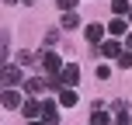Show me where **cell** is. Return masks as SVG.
<instances>
[{
	"instance_id": "e0dca14e",
	"label": "cell",
	"mask_w": 132,
	"mask_h": 125,
	"mask_svg": "<svg viewBox=\"0 0 132 125\" xmlns=\"http://www.w3.org/2000/svg\"><path fill=\"white\" fill-rule=\"evenodd\" d=\"M42 45H45V49H56V45H59V31H56V28L45 31V42H42Z\"/></svg>"
},
{
	"instance_id": "5bb4252c",
	"label": "cell",
	"mask_w": 132,
	"mask_h": 125,
	"mask_svg": "<svg viewBox=\"0 0 132 125\" xmlns=\"http://www.w3.org/2000/svg\"><path fill=\"white\" fill-rule=\"evenodd\" d=\"M125 28H129L125 21H122V18H115L111 24H108V35H111V38H118V35H125Z\"/></svg>"
},
{
	"instance_id": "cb8c5ba5",
	"label": "cell",
	"mask_w": 132,
	"mask_h": 125,
	"mask_svg": "<svg viewBox=\"0 0 132 125\" xmlns=\"http://www.w3.org/2000/svg\"><path fill=\"white\" fill-rule=\"evenodd\" d=\"M129 18H132V11H129Z\"/></svg>"
},
{
	"instance_id": "603a6c76",
	"label": "cell",
	"mask_w": 132,
	"mask_h": 125,
	"mask_svg": "<svg viewBox=\"0 0 132 125\" xmlns=\"http://www.w3.org/2000/svg\"><path fill=\"white\" fill-rule=\"evenodd\" d=\"M21 4H28V7H31V4H35V0H21Z\"/></svg>"
},
{
	"instance_id": "ffe728a7",
	"label": "cell",
	"mask_w": 132,
	"mask_h": 125,
	"mask_svg": "<svg viewBox=\"0 0 132 125\" xmlns=\"http://www.w3.org/2000/svg\"><path fill=\"white\" fill-rule=\"evenodd\" d=\"M56 4H59V7H63V14H66V11H73V7H77V0H56Z\"/></svg>"
},
{
	"instance_id": "7c38bea8",
	"label": "cell",
	"mask_w": 132,
	"mask_h": 125,
	"mask_svg": "<svg viewBox=\"0 0 132 125\" xmlns=\"http://www.w3.org/2000/svg\"><path fill=\"white\" fill-rule=\"evenodd\" d=\"M0 101H4V108H11V111H14V108H21V104H24L18 90H4V94H0Z\"/></svg>"
},
{
	"instance_id": "9c48e42d",
	"label": "cell",
	"mask_w": 132,
	"mask_h": 125,
	"mask_svg": "<svg viewBox=\"0 0 132 125\" xmlns=\"http://www.w3.org/2000/svg\"><path fill=\"white\" fill-rule=\"evenodd\" d=\"M21 70H24V66L7 63V66H4V84H7V87H18V84H21Z\"/></svg>"
},
{
	"instance_id": "3957f363",
	"label": "cell",
	"mask_w": 132,
	"mask_h": 125,
	"mask_svg": "<svg viewBox=\"0 0 132 125\" xmlns=\"http://www.w3.org/2000/svg\"><path fill=\"white\" fill-rule=\"evenodd\" d=\"M90 125H115V118L108 115L104 101H94V104H90Z\"/></svg>"
},
{
	"instance_id": "7402d4cb",
	"label": "cell",
	"mask_w": 132,
	"mask_h": 125,
	"mask_svg": "<svg viewBox=\"0 0 132 125\" xmlns=\"http://www.w3.org/2000/svg\"><path fill=\"white\" fill-rule=\"evenodd\" d=\"M24 125H45V122H42V118H35V122H24Z\"/></svg>"
},
{
	"instance_id": "4fadbf2b",
	"label": "cell",
	"mask_w": 132,
	"mask_h": 125,
	"mask_svg": "<svg viewBox=\"0 0 132 125\" xmlns=\"http://www.w3.org/2000/svg\"><path fill=\"white\" fill-rule=\"evenodd\" d=\"M35 59H38V56H35V52H28V49H21V52L14 56V63H18V66H35Z\"/></svg>"
},
{
	"instance_id": "8fae6325",
	"label": "cell",
	"mask_w": 132,
	"mask_h": 125,
	"mask_svg": "<svg viewBox=\"0 0 132 125\" xmlns=\"http://www.w3.org/2000/svg\"><path fill=\"white\" fill-rule=\"evenodd\" d=\"M111 115H115V125H129L132 118H129V104L125 101H115L111 104Z\"/></svg>"
},
{
	"instance_id": "9a60e30c",
	"label": "cell",
	"mask_w": 132,
	"mask_h": 125,
	"mask_svg": "<svg viewBox=\"0 0 132 125\" xmlns=\"http://www.w3.org/2000/svg\"><path fill=\"white\" fill-rule=\"evenodd\" d=\"M59 24L66 28V31H73V28H80V18H77V14H73V11H66V14H63V21H59Z\"/></svg>"
},
{
	"instance_id": "52a82bcc",
	"label": "cell",
	"mask_w": 132,
	"mask_h": 125,
	"mask_svg": "<svg viewBox=\"0 0 132 125\" xmlns=\"http://www.w3.org/2000/svg\"><path fill=\"white\" fill-rule=\"evenodd\" d=\"M122 52H125V49H122V42H118V38H108V42H101V56H104V59H118Z\"/></svg>"
},
{
	"instance_id": "7a4b0ae2",
	"label": "cell",
	"mask_w": 132,
	"mask_h": 125,
	"mask_svg": "<svg viewBox=\"0 0 132 125\" xmlns=\"http://www.w3.org/2000/svg\"><path fill=\"white\" fill-rule=\"evenodd\" d=\"M42 90H56V80L52 77H31L24 80V94L31 97V94H42Z\"/></svg>"
},
{
	"instance_id": "ba28073f",
	"label": "cell",
	"mask_w": 132,
	"mask_h": 125,
	"mask_svg": "<svg viewBox=\"0 0 132 125\" xmlns=\"http://www.w3.org/2000/svg\"><path fill=\"white\" fill-rule=\"evenodd\" d=\"M42 122L45 125H59V108H56V101H42Z\"/></svg>"
},
{
	"instance_id": "30bf717a",
	"label": "cell",
	"mask_w": 132,
	"mask_h": 125,
	"mask_svg": "<svg viewBox=\"0 0 132 125\" xmlns=\"http://www.w3.org/2000/svg\"><path fill=\"white\" fill-rule=\"evenodd\" d=\"M21 115H24L28 122H35V118H42V101H35V97H28L24 104H21Z\"/></svg>"
},
{
	"instance_id": "8992f818",
	"label": "cell",
	"mask_w": 132,
	"mask_h": 125,
	"mask_svg": "<svg viewBox=\"0 0 132 125\" xmlns=\"http://www.w3.org/2000/svg\"><path fill=\"white\" fill-rule=\"evenodd\" d=\"M104 35H108L104 24H87V28H84V38L90 42V45H101V42H104Z\"/></svg>"
},
{
	"instance_id": "5b68a950",
	"label": "cell",
	"mask_w": 132,
	"mask_h": 125,
	"mask_svg": "<svg viewBox=\"0 0 132 125\" xmlns=\"http://www.w3.org/2000/svg\"><path fill=\"white\" fill-rule=\"evenodd\" d=\"M77 80H80V66L77 63H66L63 73H59V84L63 87H77Z\"/></svg>"
},
{
	"instance_id": "2e32d148",
	"label": "cell",
	"mask_w": 132,
	"mask_h": 125,
	"mask_svg": "<svg viewBox=\"0 0 132 125\" xmlns=\"http://www.w3.org/2000/svg\"><path fill=\"white\" fill-rule=\"evenodd\" d=\"M129 11H132L129 0H111V14H115V18H122V14H129Z\"/></svg>"
},
{
	"instance_id": "6da1fadb",
	"label": "cell",
	"mask_w": 132,
	"mask_h": 125,
	"mask_svg": "<svg viewBox=\"0 0 132 125\" xmlns=\"http://www.w3.org/2000/svg\"><path fill=\"white\" fill-rule=\"evenodd\" d=\"M38 66L45 70V77L59 80V73H63V66H66V63L56 56V49H42V52H38Z\"/></svg>"
},
{
	"instance_id": "44dd1931",
	"label": "cell",
	"mask_w": 132,
	"mask_h": 125,
	"mask_svg": "<svg viewBox=\"0 0 132 125\" xmlns=\"http://www.w3.org/2000/svg\"><path fill=\"white\" fill-rule=\"evenodd\" d=\"M125 49H129V52H132V35H129V38H125Z\"/></svg>"
},
{
	"instance_id": "d6986e66",
	"label": "cell",
	"mask_w": 132,
	"mask_h": 125,
	"mask_svg": "<svg viewBox=\"0 0 132 125\" xmlns=\"http://www.w3.org/2000/svg\"><path fill=\"white\" fill-rule=\"evenodd\" d=\"M111 77V66H97V80H108Z\"/></svg>"
},
{
	"instance_id": "277c9868",
	"label": "cell",
	"mask_w": 132,
	"mask_h": 125,
	"mask_svg": "<svg viewBox=\"0 0 132 125\" xmlns=\"http://www.w3.org/2000/svg\"><path fill=\"white\" fill-rule=\"evenodd\" d=\"M56 97H59V104H63V108H73V104L80 101V94L73 90V87H63L59 80H56Z\"/></svg>"
},
{
	"instance_id": "ac0fdd59",
	"label": "cell",
	"mask_w": 132,
	"mask_h": 125,
	"mask_svg": "<svg viewBox=\"0 0 132 125\" xmlns=\"http://www.w3.org/2000/svg\"><path fill=\"white\" fill-rule=\"evenodd\" d=\"M115 63H118L122 70H129V66H132V52H129V49H125V52H122V56H118V59H115Z\"/></svg>"
}]
</instances>
